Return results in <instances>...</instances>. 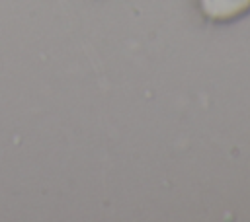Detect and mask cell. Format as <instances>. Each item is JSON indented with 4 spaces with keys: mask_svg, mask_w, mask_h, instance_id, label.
I'll return each instance as SVG.
<instances>
[{
    "mask_svg": "<svg viewBox=\"0 0 250 222\" xmlns=\"http://www.w3.org/2000/svg\"><path fill=\"white\" fill-rule=\"evenodd\" d=\"M199 6L211 19H232L250 8V0H199Z\"/></svg>",
    "mask_w": 250,
    "mask_h": 222,
    "instance_id": "6da1fadb",
    "label": "cell"
}]
</instances>
